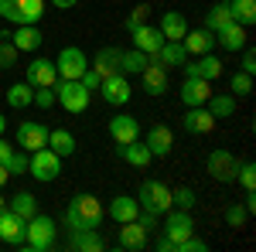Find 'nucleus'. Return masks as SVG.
I'll return each mask as SVG.
<instances>
[{
    "label": "nucleus",
    "mask_w": 256,
    "mask_h": 252,
    "mask_svg": "<svg viewBox=\"0 0 256 252\" xmlns=\"http://www.w3.org/2000/svg\"><path fill=\"white\" fill-rule=\"evenodd\" d=\"M158 27H160V34H164V41H181L188 34V20H184L181 10H164Z\"/></svg>",
    "instance_id": "nucleus-28"
},
{
    "label": "nucleus",
    "mask_w": 256,
    "mask_h": 252,
    "mask_svg": "<svg viewBox=\"0 0 256 252\" xmlns=\"http://www.w3.org/2000/svg\"><path fill=\"white\" fill-rule=\"evenodd\" d=\"M208 96H212V82L208 78L184 75V82H181V102H184V109L188 106H205Z\"/></svg>",
    "instance_id": "nucleus-14"
},
{
    "label": "nucleus",
    "mask_w": 256,
    "mask_h": 252,
    "mask_svg": "<svg viewBox=\"0 0 256 252\" xmlns=\"http://www.w3.org/2000/svg\"><path fill=\"white\" fill-rule=\"evenodd\" d=\"M52 89H55V102H58L65 113H86V109H89L92 92L82 85L79 78H58Z\"/></svg>",
    "instance_id": "nucleus-3"
},
{
    "label": "nucleus",
    "mask_w": 256,
    "mask_h": 252,
    "mask_svg": "<svg viewBox=\"0 0 256 252\" xmlns=\"http://www.w3.org/2000/svg\"><path fill=\"white\" fill-rule=\"evenodd\" d=\"M205 249H208V242H205V239H198L195 232L188 235V239H181V242L174 246V252H205Z\"/></svg>",
    "instance_id": "nucleus-42"
},
{
    "label": "nucleus",
    "mask_w": 256,
    "mask_h": 252,
    "mask_svg": "<svg viewBox=\"0 0 256 252\" xmlns=\"http://www.w3.org/2000/svg\"><path fill=\"white\" fill-rule=\"evenodd\" d=\"M28 171H31V177H34V181L52 184V181H58V174H62V157L55 154L52 147H41V150H34V154H31Z\"/></svg>",
    "instance_id": "nucleus-6"
},
{
    "label": "nucleus",
    "mask_w": 256,
    "mask_h": 252,
    "mask_svg": "<svg viewBox=\"0 0 256 252\" xmlns=\"http://www.w3.org/2000/svg\"><path fill=\"white\" fill-rule=\"evenodd\" d=\"M0 208H7V198H0Z\"/></svg>",
    "instance_id": "nucleus-54"
},
{
    "label": "nucleus",
    "mask_w": 256,
    "mask_h": 252,
    "mask_svg": "<svg viewBox=\"0 0 256 252\" xmlns=\"http://www.w3.org/2000/svg\"><path fill=\"white\" fill-rule=\"evenodd\" d=\"M55 68H58V78H82V72L89 68V58L79 44H65L55 58Z\"/></svg>",
    "instance_id": "nucleus-8"
},
{
    "label": "nucleus",
    "mask_w": 256,
    "mask_h": 252,
    "mask_svg": "<svg viewBox=\"0 0 256 252\" xmlns=\"http://www.w3.org/2000/svg\"><path fill=\"white\" fill-rule=\"evenodd\" d=\"M246 218H250L246 205H229V208H226V225H229V229H242Z\"/></svg>",
    "instance_id": "nucleus-41"
},
{
    "label": "nucleus",
    "mask_w": 256,
    "mask_h": 252,
    "mask_svg": "<svg viewBox=\"0 0 256 252\" xmlns=\"http://www.w3.org/2000/svg\"><path fill=\"white\" fill-rule=\"evenodd\" d=\"M205 167H208V174L216 177L218 184H232L236 181V171H239V160L232 150H226V147H216L208 160H205Z\"/></svg>",
    "instance_id": "nucleus-7"
},
{
    "label": "nucleus",
    "mask_w": 256,
    "mask_h": 252,
    "mask_svg": "<svg viewBox=\"0 0 256 252\" xmlns=\"http://www.w3.org/2000/svg\"><path fill=\"white\" fill-rule=\"evenodd\" d=\"M137 205H140V212L160 218V215L171 212V188L164 181H144L140 194H137Z\"/></svg>",
    "instance_id": "nucleus-4"
},
{
    "label": "nucleus",
    "mask_w": 256,
    "mask_h": 252,
    "mask_svg": "<svg viewBox=\"0 0 256 252\" xmlns=\"http://www.w3.org/2000/svg\"><path fill=\"white\" fill-rule=\"evenodd\" d=\"M164 218V229H160V235H168L171 242H181V239H188V235L195 232V218H192V212H181V208H171L168 215H160Z\"/></svg>",
    "instance_id": "nucleus-9"
},
{
    "label": "nucleus",
    "mask_w": 256,
    "mask_h": 252,
    "mask_svg": "<svg viewBox=\"0 0 256 252\" xmlns=\"http://www.w3.org/2000/svg\"><path fill=\"white\" fill-rule=\"evenodd\" d=\"M0 17L7 24H38L44 17V0H0Z\"/></svg>",
    "instance_id": "nucleus-5"
},
{
    "label": "nucleus",
    "mask_w": 256,
    "mask_h": 252,
    "mask_svg": "<svg viewBox=\"0 0 256 252\" xmlns=\"http://www.w3.org/2000/svg\"><path fill=\"white\" fill-rule=\"evenodd\" d=\"M147 61H150V55H144V51H137V48H130V51L120 55V72H123V75H140V72L147 68Z\"/></svg>",
    "instance_id": "nucleus-33"
},
{
    "label": "nucleus",
    "mask_w": 256,
    "mask_h": 252,
    "mask_svg": "<svg viewBox=\"0 0 256 252\" xmlns=\"http://www.w3.org/2000/svg\"><path fill=\"white\" fill-rule=\"evenodd\" d=\"M31 89H52L55 82H58V68H55V61L52 58H34L28 61V78H24Z\"/></svg>",
    "instance_id": "nucleus-11"
},
{
    "label": "nucleus",
    "mask_w": 256,
    "mask_h": 252,
    "mask_svg": "<svg viewBox=\"0 0 256 252\" xmlns=\"http://www.w3.org/2000/svg\"><path fill=\"white\" fill-rule=\"evenodd\" d=\"M147 14H150V3H137L134 10H130V17H126V31H134L140 24H147Z\"/></svg>",
    "instance_id": "nucleus-43"
},
{
    "label": "nucleus",
    "mask_w": 256,
    "mask_h": 252,
    "mask_svg": "<svg viewBox=\"0 0 256 252\" xmlns=\"http://www.w3.org/2000/svg\"><path fill=\"white\" fill-rule=\"evenodd\" d=\"M28 160H31L28 150H14L10 160H7V171H10V174H24V171H28Z\"/></svg>",
    "instance_id": "nucleus-44"
},
{
    "label": "nucleus",
    "mask_w": 256,
    "mask_h": 252,
    "mask_svg": "<svg viewBox=\"0 0 256 252\" xmlns=\"http://www.w3.org/2000/svg\"><path fill=\"white\" fill-rule=\"evenodd\" d=\"M239 68H242L246 75H256V51L250 48V44L242 48V65H239Z\"/></svg>",
    "instance_id": "nucleus-46"
},
{
    "label": "nucleus",
    "mask_w": 256,
    "mask_h": 252,
    "mask_svg": "<svg viewBox=\"0 0 256 252\" xmlns=\"http://www.w3.org/2000/svg\"><path fill=\"white\" fill-rule=\"evenodd\" d=\"M236 181L246 188V191H256V164H253V160H239Z\"/></svg>",
    "instance_id": "nucleus-39"
},
{
    "label": "nucleus",
    "mask_w": 256,
    "mask_h": 252,
    "mask_svg": "<svg viewBox=\"0 0 256 252\" xmlns=\"http://www.w3.org/2000/svg\"><path fill=\"white\" fill-rule=\"evenodd\" d=\"M102 215H106V208L96 194H76L72 205L65 208V225L68 229H99Z\"/></svg>",
    "instance_id": "nucleus-1"
},
{
    "label": "nucleus",
    "mask_w": 256,
    "mask_h": 252,
    "mask_svg": "<svg viewBox=\"0 0 256 252\" xmlns=\"http://www.w3.org/2000/svg\"><path fill=\"white\" fill-rule=\"evenodd\" d=\"M68 249L76 252H102L106 239L99 229H68Z\"/></svg>",
    "instance_id": "nucleus-16"
},
{
    "label": "nucleus",
    "mask_w": 256,
    "mask_h": 252,
    "mask_svg": "<svg viewBox=\"0 0 256 252\" xmlns=\"http://www.w3.org/2000/svg\"><path fill=\"white\" fill-rule=\"evenodd\" d=\"M242 205H246V212H256V191H246V201Z\"/></svg>",
    "instance_id": "nucleus-51"
},
{
    "label": "nucleus",
    "mask_w": 256,
    "mask_h": 252,
    "mask_svg": "<svg viewBox=\"0 0 256 252\" xmlns=\"http://www.w3.org/2000/svg\"><path fill=\"white\" fill-rule=\"evenodd\" d=\"M55 235H58V225H55V218H48V215H34V218H28V225H24V249L31 252H44L55 246Z\"/></svg>",
    "instance_id": "nucleus-2"
},
{
    "label": "nucleus",
    "mask_w": 256,
    "mask_h": 252,
    "mask_svg": "<svg viewBox=\"0 0 256 252\" xmlns=\"http://www.w3.org/2000/svg\"><path fill=\"white\" fill-rule=\"evenodd\" d=\"M140 82H144V92L160 96V92H168V68H160L158 61L150 58V61H147V68L140 72Z\"/></svg>",
    "instance_id": "nucleus-27"
},
{
    "label": "nucleus",
    "mask_w": 256,
    "mask_h": 252,
    "mask_svg": "<svg viewBox=\"0 0 256 252\" xmlns=\"http://www.w3.org/2000/svg\"><path fill=\"white\" fill-rule=\"evenodd\" d=\"M120 249H126V252H140V249H147V229L140 225V222H123L120 225Z\"/></svg>",
    "instance_id": "nucleus-24"
},
{
    "label": "nucleus",
    "mask_w": 256,
    "mask_h": 252,
    "mask_svg": "<svg viewBox=\"0 0 256 252\" xmlns=\"http://www.w3.org/2000/svg\"><path fill=\"white\" fill-rule=\"evenodd\" d=\"M205 109H208L216 119L236 116V96H232V92H212V96H208V102H205Z\"/></svg>",
    "instance_id": "nucleus-30"
},
{
    "label": "nucleus",
    "mask_w": 256,
    "mask_h": 252,
    "mask_svg": "<svg viewBox=\"0 0 256 252\" xmlns=\"http://www.w3.org/2000/svg\"><path fill=\"white\" fill-rule=\"evenodd\" d=\"M18 48L10 44V38H0V72H7V68H14L18 65Z\"/></svg>",
    "instance_id": "nucleus-40"
},
{
    "label": "nucleus",
    "mask_w": 256,
    "mask_h": 252,
    "mask_svg": "<svg viewBox=\"0 0 256 252\" xmlns=\"http://www.w3.org/2000/svg\"><path fill=\"white\" fill-rule=\"evenodd\" d=\"M154 249H158V252H174V242H171L168 235H160L158 242H154Z\"/></svg>",
    "instance_id": "nucleus-48"
},
{
    "label": "nucleus",
    "mask_w": 256,
    "mask_h": 252,
    "mask_svg": "<svg viewBox=\"0 0 256 252\" xmlns=\"http://www.w3.org/2000/svg\"><path fill=\"white\" fill-rule=\"evenodd\" d=\"M171 208L192 212V208H195V191H192V188H184V184H181V188H174V191H171Z\"/></svg>",
    "instance_id": "nucleus-38"
},
{
    "label": "nucleus",
    "mask_w": 256,
    "mask_h": 252,
    "mask_svg": "<svg viewBox=\"0 0 256 252\" xmlns=\"http://www.w3.org/2000/svg\"><path fill=\"white\" fill-rule=\"evenodd\" d=\"M181 68H184V75H198V78H208V82H216V78L226 72V65H222L212 51H208V55H198L195 61H184Z\"/></svg>",
    "instance_id": "nucleus-17"
},
{
    "label": "nucleus",
    "mask_w": 256,
    "mask_h": 252,
    "mask_svg": "<svg viewBox=\"0 0 256 252\" xmlns=\"http://www.w3.org/2000/svg\"><path fill=\"white\" fill-rule=\"evenodd\" d=\"M18 147L28 150V154L48 147V126H41V123H34V119H24V123L18 126Z\"/></svg>",
    "instance_id": "nucleus-13"
},
{
    "label": "nucleus",
    "mask_w": 256,
    "mask_h": 252,
    "mask_svg": "<svg viewBox=\"0 0 256 252\" xmlns=\"http://www.w3.org/2000/svg\"><path fill=\"white\" fill-rule=\"evenodd\" d=\"M229 92H232V96H250V92H253V75H246L242 68H236V72L229 75Z\"/></svg>",
    "instance_id": "nucleus-37"
},
{
    "label": "nucleus",
    "mask_w": 256,
    "mask_h": 252,
    "mask_svg": "<svg viewBox=\"0 0 256 252\" xmlns=\"http://www.w3.org/2000/svg\"><path fill=\"white\" fill-rule=\"evenodd\" d=\"M216 44L218 48H226V51H242L246 44H250V34H246V27L242 24H236V20H229L222 31H216Z\"/></svg>",
    "instance_id": "nucleus-18"
},
{
    "label": "nucleus",
    "mask_w": 256,
    "mask_h": 252,
    "mask_svg": "<svg viewBox=\"0 0 256 252\" xmlns=\"http://www.w3.org/2000/svg\"><path fill=\"white\" fill-rule=\"evenodd\" d=\"M7 208L18 215V218L28 222V218H34V215H38V198H34L31 191H18L10 201H7Z\"/></svg>",
    "instance_id": "nucleus-31"
},
{
    "label": "nucleus",
    "mask_w": 256,
    "mask_h": 252,
    "mask_svg": "<svg viewBox=\"0 0 256 252\" xmlns=\"http://www.w3.org/2000/svg\"><path fill=\"white\" fill-rule=\"evenodd\" d=\"M4 130H7V116L0 113V136H4Z\"/></svg>",
    "instance_id": "nucleus-53"
},
{
    "label": "nucleus",
    "mask_w": 256,
    "mask_h": 252,
    "mask_svg": "<svg viewBox=\"0 0 256 252\" xmlns=\"http://www.w3.org/2000/svg\"><path fill=\"white\" fill-rule=\"evenodd\" d=\"M130 34H134V48L144 51V55H158V48L164 44V34H160V27H154V24H140Z\"/></svg>",
    "instance_id": "nucleus-19"
},
{
    "label": "nucleus",
    "mask_w": 256,
    "mask_h": 252,
    "mask_svg": "<svg viewBox=\"0 0 256 252\" xmlns=\"http://www.w3.org/2000/svg\"><path fill=\"white\" fill-rule=\"evenodd\" d=\"M82 85H86V89H89V92H96L99 89V82H102V78L96 75V72H92V68H86V72H82V78H79Z\"/></svg>",
    "instance_id": "nucleus-47"
},
{
    "label": "nucleus",
    "mask_w": 256,
    "mask_h": 252,
    "mask_svg": "<svg viewBox=\"0 0 256 252\" xmlns=\"http://www.w3.org/2000/svg\"><path fill=\"white\" fill-rule=\"evenodd\" d=\"M150 58L158 61L160 68H181V65L188 61V51H184L181 41H164L158 48V55H150Z\"/></svg>",
    "instance_id": "nucleus-26"
},
{
    "label": "nucleus",
    "mask_w": 256,
    "mask_h": 252,
    "mask_svg": "<svg viewBox=\"0 0 256 252\" xmlns=\"http://www.w3.org/2000/svg\"><path fill=\"white\" fill-rule=\"evenodd\" d=\"M48 147L58 157H72L76 154V136L68 133V130H48Z\"/></svg>",
    "instance_id": "nucleus-34"
},
{
    "label": "nucleus",
    "mask_w": 256,
    "mask_h": 252,
    "mask_svg": "<svg viewBox=\"0 0 256 252\" xmlns=\"http://www.w3.org/2000/svg\"><path fill=\"white\" fill-rule=\"evenodd\" d=\"M116 157L126 160L130 167H137V171L150 167V160H154V154L147 150V143H140V140H134V143H116Z\"/></svg>",
    "instance_id": "nucleus-22"
},
{
    "label": "nucleus",
    "mask_w": 256,
    "mask_h": 252,
    "mask_svg": "<svg viewBox=\"0 0 256 252\" xmlns=\"http://www.w3.org/2000/svg\"><path fill=\"white\" fill-rule=\"evenodd\" d=\"M31 99H34V89H31L28 82H14V85L7 89V106H10V109H28Z\"/></svg>",
    "instance_id": "nucleus-36"
},
{
    "label": "nucleus",
    "mask_w": 256,
    "mask_h": 252,
    "mask_svg": "<svg viewBox=\"0 0 256 252\" xmlns=\"http://www.w3.org/2000/svg\"><path fill=\"white\" fill-rule=\"evenodd\" d=\"M226 3H229V14L236 24H242V27L256 24V0H226Z\"/></svg>",
    "instance_id": "nucleus-32"
},
{
    "label": "nucleus",
    "mask_w": 256,
    "mask_h": 252,
    "mask_svg": "<svg viewBox=\"0 0 256 252\" xmlns=\"http://www.w3.org/2000/svg\"><path fill=\"white\" fill-rule=\"evenodd\" d=\"M120 55H123L120 48H110V44H106V48H99V51H96V58H92V65H89V68H92L99 78L120 75Z\"/></svg>",
    "instance_id": "nucleus-25"
},
{
    "label": "nucleus",
    "mask_w": 256,
    "mask_h": 252,
    "mask_svg": "<svg viewBox=\"0 0 256 252\" xmlns=\"http://www.w3.org/2000/svg\"><path fill=\"white\" fill-rule=\"evenodd\" d=\"M216 123H218V119L212 116L205 106H188V109H184V116H181V130H184V133L202 136V133H212V130H216Z\"/></svg>",
    "instance_id": "nucleus-12"
},
{
    "label": "nucleus",
    "mask_w": 256,
    "mask_h": 252,
    "mask_svg": "<svg viewBox=\"0 0 256 252\" xmlns=\"http://www.w3.org/2000/svg\"><path fill=\"white\" fill-rule=\"evenodd\" d=\"M48 3H52V7H58V10H72L79 0H48Z\"/></svg>",
    "instance_id": "nucleus-50"
},
{
    "label": "nucleus",
    "mask_w": 256,
    "mask_h": 252,
    "mask_svg": "<svg viewBox=\"0 0 256 252\" xmlns=\"http://www.w3.org/2000/svg\"><path fill=\"white\" fill-rule=\"evenodd\" d=\"M10 154H14V147H10V143L0 136V164H7V160H10Z\"/></svg>",
    "instance_id": "nucleus-49"
},
{
    "label": "nucleus",
    "mask_w": 256,
    "mask_h": 252,
    "mask_svg": "<svg viewBox=\"0 0 256 252\" xmlns=\"http://www.w3.org/2000/svg\"><path fill=\"white\" fill-rule=\"evenodd\" d=\"M144 143H147V150H150L154 157H168L171 150H174V133H171L164 123H158V126L147 130V140H144Z\"/></svg>",
    "instance_id": "nucleus-23"
},
{
    "label": "nucleus",
    "mask_w": 256,
    "mask_h": 252,
    "mask_svg": "<svg viewBox=\"0 0 256 252\" xmlns=\"http://www.w3.org/2000/svg\"><path fill=\"white\" fill-rule=\"evenodd\" d=\"M31 106H38V109H52V106H55V89H34Z\"/></svg>",
    "instance_id": "nucleus-45"
},
{
    "label": "nucleus",
    "mask_w": 256,
    "mask_h": 252,
    "mask_svg": "<svg viewBox=\"0 0 256 252\" xmlns=\"http://www.w3.org/2000/svg\"><path fill=\"white\" fill-rule=\"evenodd\" d=\"M181 44H184L188 55H208V51L216 48V34L205 31V27H198V31H188V34L181 38Z\"/></svg>",
    "instance_id": "nucleus-29"
},
{
    "label": "nucleus",
    "mask_w": 256,
    "mask_h": 252,
    "mask_svg": "<svg viewBox=\"0 0 256 252\" xmlns=\"http://www.w3.org/2000/svg\"><path fill=\"white\" fill-rule=\"evenodd\" d=\"M232 20V14H229V3H212L208 10H205V31H222L226 24Z\"/></svg>",
    "instance_id": "nucleus-35"
},
{
    "label": "nucleus",
    "mask_w": 256,
    "mask_h": 252,
    "mask_svg": "<svg viewBox=\"0 0 256 252\" xmlns=\"http://www.w3.org/2000/svg\"><path fill=\"white\" fill-rule=\"evenodd\" d=\"M106 215L116 222V225H123V222H137L140 215V205L134 194H116L113 201H110V208H106Z\"/></svg>",
    "instance_id": "nucleus-20"
},
{
    "label": "nucleus",
    "mask_w": 256,
    "mask_h": 252,
    "mask_svg": "<svg viewBox=\"0 0 256 252\" xmlns=\"http://www.w3.org/2000/svg\"><path fill=\"white\" fill-rule=\"evenodd\" d=\"M10 44L18 51H38L41 44H44V34L38 31V24H18L10 31Z\"/></svg>",
    "instance_id": "nucleus-21"
},
{
    "label": "nucleus",
    "mask_w": 256,
    "mask_h": 252,
    "mask_svg": "<svg viewBox=\"0 0 256 252\" xmlns=\"http://www.w3.org/2000/svg\"><path fill=\"white\" fill-rule=\"evenodd\" d=\"M110 136H113V143H134L140 140V123L137 116H130V113H116V116L110 119Z\"/></svg>",
    "instance_id": "nucleus-15"
},
{
    "label": "nucleus",
    "mask_w": 256,
    "mask_h": 252,
    "mask_svg": "<svg viewBox=\"0 0 256 252\" xmlns=\"http://www.w3.org/2000/svg\"><path fill=\"white\" fill-rule=\"evenodd\" d=\"M7 181H10V171H7V164H0V188H4Z\"/></svg>",
    "instance_id": "nucleus-52"
},
{
    "label": "nucleus",
    "mask_w": 256,
    "mask_h": 252,
    "mask_svg": "<svg viewBox=\"0 0 256 252\" xmlns=\"http://www.w3.org/2000/svg\"><path fill=\"white\" fill-rule=\"evenodd\" d=\"M99 96H102V102H110V106H126L130 102V96H134V89H130V78L123 75H110L99 82Z\"/></svg>",
    "instance_id": "nucleus-10"
}]
</instances>
